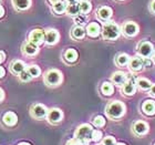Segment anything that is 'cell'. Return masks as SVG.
<instances>
[{
  "instance_id": "cell-1",
  "label": "cell",
  "mask_w": 155,
  "mask_h": 145,
  "mask_svg": "<svg viewBox=\"0 0 155 145\" xmlns=\"http://www.w3.org/2000/svg\"><path fill=\"white\" fill-rule=\"evenodd\" d=\"M101 35H102L104 40L115 41L121 36V28L115 22H113V21H107L102 27Z\"/></svg>"
},
{
  "instance_id": "cell-2",
  "label": "cell",
  "mask_w": 155,
  "mask_h": 145,
  "mask_svg": "<svg viewBox=\"0 0 155 145\" xmlns=\"http://www.w3.org/2000/svg\"><path fill=\"white\" fill-rule=\"evenodd\" d=\"M105 114L112 120H119L125 114V105L121 101H112L105 107Z\"/></svg>"
},
{
  "instance_id": "cell-3",
  "label": "cell",
  "mask_w": 155,
  "mask_h": 145,
  "mask_svg": "<svg viewBox=\"0 0 155 145\" xmlns=\"http://www.w3.org/2000/svg\"><path fill=\"white\" fill-rule=\"evenodd\" d=\"M92 132H93L92 125L84 123V124H81L80 126H78V129L74 132V137L80 140L81 142L83 143V145H90Z\"/></svg>"
},
{
  "instance_id": "cell-4",
  "label": "cell",
  "mask_w": 155,
  "mask_h": 145,
  "mask_svg": "<svg viewBox=\"0 0 155 145\" xmlns=\"http://www.w3.org/2000/svg\"><path fill=\"white\" fill-rule=\"evenodd\" d=\"M43 80L48 87H58L63 81V74L58 69H51L45 73Z\"/></svg>"
},
{
  "instance_id": "cell-5",
  "label": "cell",
  "mask_w": 155,
  "mask_h": 145,
  "mask_svg": "<svg viewBox=\"0 0 155 145\" xmlns=\"http://www.w3.org/2000/svg\"><path fill=\"white\" fill-rule=\"evenodd\" d=\"M48 112H49L48 107L41 103L33 104L32 107H31V109H30V114H31V116H32L33 119L36 120L45 119L47 115H48Z\"/></svg>"
},
{
  "instance_id": "cell-6",
  "label": "cell",
  "mask_w": 155,
  "mask_h": 145,
  "mask_svg": "<svg viewBox=\"0 0 155 145\" xmlns=\"http://www.w3.org/2000/svg\"><path fill=\"white\" fill-rule=\"evenodd\" d=\"M121 31H122L123 35L125 37H127V38H133V37H135L139 35L140 29H139V26H137L134 21H126L122 26Z\"/></svg>"
},
{
  "instance_id": "cell-7",
  "label": "cell",
  "mask_w": 155,
  "mask_h": 145,
  "mask_svg": "<svg viewBox=\"0 0 155 145\" xmlns=\"http://www.w3.org/2000/svg\"><path fill=\"white\" fill-rule=\"evenodd\" d=\"M137 53L143 59L151 58L154 53V47L150 41H142L137 48Z\"/></svg>"
},
{
  "instance_id": "cell-8",
  "label": "cell",
  "mask_w": 155,
  "mask_h": 145,
  "mask_svg": "<svg viewBox=\"0 0 155 145\" xmlns=\"http://www.w3.org/2000/svg\"><path fill=\"white\" fill-rule=\"evenodd\" d=\"M28 41L36 45H41L45 42V30L42 29H33L30 31Z\"/></svg>"
},
{
  "instance_id": "cell-9",
  "label": "cell",
  "mask_w": 155,
  "mask_h": 145,
  "mask_svg": "<svg viewBox=\"0 0 155 145\" xmlns=\"http://www.w3.org/2000/svg\"><path fill=\"white\" fill-rule=\"evenodd\" d=\"M47 120L50 124H58L63 120V112L58 107L50 109L47 115Z\"/></svg>"
},
{
  "instance_id": "cell-10",
  "label": "cell",
  "mask_w": 155,
  "mask_h": 145,
  "mask_svg": "<svg viewBox=\"0 0 155 145\" xmlns=\"http://www.w3.org/2000/svg\"><path fill=\"white\" fill-rule=\"evenodd\" d=\"M60 33L55 29H48L45 31V42L48 45H54L59 42Z\"/></svg>"
},
{
  "instance_id": "cell-11",
  "label": "cell",
  "mask_w": 155,
  "mask_h": 145,
  "mask_svg": "<svg viewBox=\"0 0 155 145\" xmlns=\"http://www.w3.org/2000/svg\"><path fill=\"white\" fill-rule=\"evenodd\" d=\"M112 16H113V10L107 6L100 7L97 11V17L99 18V20H101V21H105V22H107V21H110Z\"/></svg>"
},
{
  "instance_id": "cell-12",
  "label": "cell",
  "mask_w": 155,
  "mask_h": 145,
  "mask_svg": "<svg viewBox=\"0 0 155 145\" xmlns=\"http://www.w3.org/2000/svg\"><path fill=\"white\" fill-rule=\"evenodd\" d=\"M22 53L27 57H35L39 53V47L36 44H33L31 42L26 41L21 47Z\"/></svg>"
},
{
  "instance_id": "cell-13",
  "label": "cell",
  "mask_w": 155,
  "mask_h": 145,
  "mask_svg": "<svg viewBox=\"0 0 155 145\" xmlns=\"http://www.w3.org/2000/svg\"><path fill=\"white\" fill-rule=\"evenodd\" d=\"M133 132L135 133L136 135L143 136L147 134L149 132V124L144 121H136L134 124H133Z\"/></svg>"
},
{
  "instance_id": "cell-14",
  "label": "cell",
  "mask_w": 155,
  "mask_h": 145,
  "mask_svg": "<svg viewBox=\"0 0 155 145\" xmlns=\"http://www.w3.org/2000/svg\"><path fill=\"white\" fill-rule=\"evenodd\" d=\"M2 123L8 127H12V126L17 125V123H18V116L12 111L6 112L2 116Z\"/></svg>"
},
{
  "instance_id": "cell-15",
  "label": "cell",
  "mask_w": 155,
  "mask_h": 145,
  "mask_svg": "<svg viewBox=\"0 0 155 145\" xmlns=\"http://www.w3.org/2000/svg\"><path fill=\"white\" fill-rule=\"evenodd\" d=\"M85 31H87V35L90 38H97L101 35L102 28L97 22H90L85 28Z\"/></svg>"
},
{
  "instance_id": "cell-16",
  "label": "cell",
  "mask_w": 155,
  "mask_h": 145,
  "mask_svg": "<svg viewBox=\"0 0 155 145\" xmlns=\"http://www.w3.org/2000/svg\"><path fill=\"white\" fill-rule=\"evenodd\" d=\"M25 70H27V65L22 60H13L10 64V71L16 75H20Z\"/></svg>"
},
{
  "instance_id": "cell-17",
  "label": "cell",
  "mask_w": 155,
  "mask_h": 145,
  "mask_svg": "<svg viewBox=\"0 0 155 145\" xmlns=\"http://www.w3.org/2000/svg\"><path fill=\"white\" fill-rule=\"evenodd\" d=\"M111 81L114 85H117V87H123V84L127 81V77H126V73H124L123 71H116L112 74L111 77Z\"/></svg>"
},
{
  "instance_id": "cell-18",
  "label": "cell",
  "mask_w": 155,
  "mask_h": 145,
  "mask_svg": "<svg viewBox=\"0 0 155 145\" xmlns=\"http://www.w3.org/2000/svg\"><path fill=\"white\" fill-rule=\"evenodd\" d=\"M122 92L126 97H132L136 92V82L132 80H127L125 83L123 84Z\"/></svg>"
},
{
  "instance_id": "cell-19",
  "label": "cell",
  "mask_w": 155,
  "mask_h": 145,
  "mask_svg": "<svg viewBox=\"0 0 155 145\" xmlns=\"http://www.w3.org/2000/svg\"><path fill=\"white\" fill-rule=\"evenodd\" d=\"M129 69L134 73L141 71L143 69V58H140V57L131 58V60L129 62Z\"/></svg>"
},
{
  "instance_id": "cell-20",
  "label": "cell",
  "mask_w": 155,
  "mask_h": 145,
  "mask_svg": "<svg viewBox=\"0 0 155 145\" xmlns=\"http://www.w3.org/2000/svg\"><path fill=\"white\" fill-rule=\"evenodd\" d=\"M78 58H79V53L73 48L67 49L64 51V53H63V59H64V61L67 63H69V64H72V63L77 62Z\"/></svg>"
},
{
  "instance_id": "cell-21",
  "label": "cell",
  "mask_w": 155,
  "mask_h": 145,
  "mask_svg": "<svg viewBox=\"0 0 155 145\" xmlns=\"http://www.w3.org/2000/svg\"><path fill=\"white\" fill-rule=\"evenodd\" d=\"M143 113L147 116H153L155 114V101L146 100L142 104Z\"/></svg>"
},
{
  "instance_id": "cell-22",
  "label": "cell",
  "mask_w": 155,
  "mask_h": 145,
  "mask_svg": "<svg viewBox=\"0 0 155 145\" xmlns=\"http://www.w3.org/2000/svg\"><path fill=\"white\" fill-rule=\"evenodd\" d=\"M15 9L18 11H26L31 7L32 0H11Z\"/></svg>"
},
{
  "instance_id": "cell-23",
  "label": "cell",
  "mask_w": 155,
  "mask_h": 145,
  "mask_svg": "<svg viewBox=\"0 0 155 145\" xmlns=\"http://www.w3.org/2000/svg\"><path fill=\"white\" fill-rule=\"evenodd\" d=\"M70 35H71V38L75 39V40H82L87 35V31L82 26H74L71 29Z\"/></svg>"
},
{
  "instance_id": "cell-24",
  "label": "cell",
  "mask_w": 155,
  "mask_h": 145,
  "mask_svg": "<svg viewBox=\"0 0 155 145\" xmlns=\"http://www.w3.org/2000/svg\"><path fill=\"white\" fill-rule=\"evenodd\" d=\"M101 93L103 94L104 97H111L114 93V84L112 82H103L101 85Z\"/></svg>"
},
{
  "instance_id": "cell-25",
  "label": "cell",
  "mask_w": 155,
  "mask_h": 145,
  "mask_svg": "<svg viewBox=\"0 0 155 145\" xmlns=\"http://www.w3.org/2000/svg\"><path fill=\"white\" fill-rule=\"evenodd\" d=\"M131 60V57L126 53H120V54L116 55L115 58V64L119 65V67H125V65H129V62Z\"/></svg>"
},
{
  "instance_id": "cell-26",
  "label": "cell",
  "mask_w": 155,
  "mask_h": 145,
  "mask_svg": "<svg viewBox=\"0 0 155 145\" xmlns=\"http://www.w3.org/2000/svg\"><path fill=\"white\" fill-rule=\"evenodd\" d=\"M79 7H80V13L82 15H87L92 10V3L89 0H80Z\"/></svg>"
},
{
  "instance_id": "cell-27",
  "label": "cell",
  "mask_w": 155,
  "mask_h": 145,
  "mask_svg": "<svg viewBox=\"0 0 155 145\" xmlns=\"http://www.w3.org/2000/svg\"><path fill=\"white\" fill-rule=\"evenodd\" d=\"M136 85L142 91H149L152 87V83H151V81L145 79V77H140L136 80Z\"/></svg>"
},
{
  "instance_id": "cell-28",
  "label": "cell",
  "mask_w": 155,
  "mask_h": 145,
  "mask_svg": "<svg viewBox=\"0 0 155 145\" xmlns=\"http://www.w3.org/2000/svg\"><path fill=\"white\" fill-rule=\"evenodd\" d=\"M67 7H68V5L65 1H60V2L55 3L54 6H52V10L55 15H62L67 11Z\"/></svg>"
},
{
  "instance_id": "cell-29",
  "label": "cell",
  "mask_w": 155,
  "mask_h": 145,
  "mask_svg": "<svg viewBox=\"0 0 155 145\" xmlns=\"http://www.w3.org/2000/svg\"><path fill=\"white\" fill-rule=\"evenodd\" d=\"M65 12L68 13L69 16H71L74 18L75 16L80 15V7H79V3H72V5H68L67 7V11Z\"/></svg>"
},
{
  "instance_id": "cell-30",
  "label": "cell",
  "mask_w": 155,
  "mask_h": 145,
  "mask_svg": "<svg viewBox=\"0 0 155 145\" xmlns=\"http://www.w3.org/2000/svg\"><path fill=\"white\" fill-rule=\"evenodd\" d=\"M27 71L29 72L30 75L32 77V79H35V77H39L40 75H41V69H40V67L37 65V64L29 65V67L27 68Z\"/></svg>"
},
{
  "instance_id": "cell-31",
  "label": "cell",
  "mask_w": 155,
  "mask_h": 145,
  "mask_svg": "<svg viewBox=\"0 0 155 145\" xmlns=\"http://www.w3.org/2000/svg\"><path fill=\"white\" fill-rule=\"evenodd\" d=\"M92 123H93V125L95 126V127L102 129V127L105 125V119H104V116H102V115H97L93 119Z\"/></svg>"
},
{
  "instance_id": "cell-32",
  "label": "cell",
  "mask_w": 155,
  "mask_h": 145,
  "mask_svg": "<svg viewBox=\"0 0 155 145\" xmlns=\"http://www.w3.org/2000/svg\"><path fill=\"white\" fill-rule=\"evenodd\" d=\"M103 139V133L101 130H93V132H92V135H91V141L92 142H100L101 140Z\"/></svg>"
},
{
  "instance_id": "cell-33",
  "label": "cell",
  "mask_w": 155,
  "mask_h": 145,
  "mask_svg": "<svg viewBox=\"0 0 155 145\" xmlns=\"http://www.w3.org/2000/svg\"><path fill=\"white\" fill-rule=\"evenodd\" d=\"M87 21V15H82V13H80V15H78V16L74 17V22L77 23V26H83Z\"/></svg>"
},
{
  "instance_id": "cell-34",
  "label": "cell",
  "mask_w": 155,
  "mask_h": 145,
  "mask_svg": "<svg viewBox=\"0 0 155 145\" xmlns=\"http://www.w3.org/2000/svg\"><path fill=\"white\" fill-rule=\"evenodd\" d=\"M115 144H116L115 137L112 135L105 136V137L102 140V145H115Z\"/></svg>"
},
{
  "instance_id": "cell-35",
  "label": "cell",
  "mask_w": 155,
  "mask_h": 145,
  "mask_svg": "<svg viewBox=\"0 0 155 145\" xmlns=\"http://www.w3.org/2000/svg\"><path fill=\"white\" fill-rule=\"evenodd\" d=\"M19 79L21 82H29V81L32 80V77L30 75V73L27 71V70H25V71L19 75Z\"/></svg>"
},
{
  "instance_id": "cell-36",
  "label": "cell",
  "mask_w": 155,
  "mask_h": 145,
  "mask_svg": "<svg viewBox=\"0 0 155 145\" xmlns=\"http://www.w3.org/2000/svg\"><path fill=\"white\" fill-rule=\"evenodd\" d=\"M65 145H83V143L81 142L79 139H77V137H73V139L69 140L68 142L65 143Z\"/></svg>"
},
{
  "instance_id": "cell-37",
  "label": "cell",
  "mask_w": 155,
  "mask_h": 145,
  "mask_svg": "<svg viewBox=\"0 0 155 145\" xmlns=\"http://www.w3.org/2000/svg\"><path fill=\"white\" fill-rule=\"evenodd\" d=\"M152 65H153V61L150 58L143 59V67H145V68H151Z\"/></svg>"
},
{
  "instance_id": "cell-38",
  "label": "cell",
  "mask_w": 155,
  "mask_h": 145,
  "mask_svg": "<svg viewBox=\"0 0 155 145\" xmlns=\"http://www.w3.org/2000/svg\"><path fill=\"white\" fill-rule=\"evenodd\" d=\"M150 11L155 15V0H152L151 3H150Z\"/></svg>"
},
{
  "instance_id": "cell-39",
  "label": "cell",
  "mask_w": 155,
  "mask_h": 145,
  "mask_svg": "<svg viewBox=\"0 0 155 145\" xmlns=\"http://www.w3.org/2000/svg\"><path fill=\"white\" fill-rule=\"evenodd\" d=\"M5 75H6V69L0 65V80H1V79H3V77H5Z\"/></svg>"
},
{
  "instance_id": "cell-40",
  "label": "cell",
  "mask_w": 155,
  "mask_h": 145,
  "mask_svg": "<svg viewBox=\"0 0 155 145\" xmlns=\"http://www.w3.org/2000/svg\"><path fill=\"white\" fill-rule=\"evenodd\" d=\"M5 60H6V53L0 50V64H1Z\"/></svg>"
},
{
  "instance_id": "cell-41",
  "label": "cell",
  "mask_w": 155,
  "mask_h": 145,
  "mask_svg": "<svg viewBox=\"0 0 155 145\" xmlns=\"http://www.w3.org/2000/svg\"><path fill=\"white\" fill-rule=\"evenodd\" d=\"M5 13H6V11H5V8L0 5V19H2L3 17H5Z\"/></svg>"
},
{
  "instance_id": "cell-42",
  "label": "cell",
  "mask_w": 155,
  "mask_h": 145,
  "mask_svg": "<svg viewBox=\"0 0 155 145\" xmlns=\"http://www.w3.org/2000/svg\"><path fill=\"white\" fill-rule=\"evenodd\" d=\"M3 100H5V91L0 87V103H1Z\"/></svg>"
},
{
  "instance_id": "cell-43",
  "label": "cell",
  "mask_w": 155,
  "mask_h": 145,
  "mask_svg": "<svg viewBox=\"0 0 155 145\" xmlns=\"http://www.w3.org/2000/svg\"><path fill=\"white\" fill-rule=\"evenodd\" d=\"M150 92H151V95L155 97V83L152 84V87H151V89H150Z\"/></svg>"
},
{
  "instance_id": "cell-44",
  "label": "cell",
  "mask_w": 155,
  "mask_h": 145,
  "mask_svg": "<svg viewBox=\"0 0 155 145\" xmlns=\"http://www.w3.org/2000/svg\"><path fill=\"white\" fill-rule=\"evenodd\" d=\"M67 5H72V3H79L80 0H64Z\"/></svg>"
},
{
  "instance_id": "cell-45",
  "label": "cell",
  "mask_w": 155,
  "mask_h": 145,
  "mask_svg": "<svg viewBox=\"0 0 155 145\" xmlns=\"http://www.w3.org/2000/svg\"><path fill=\"white\" fill-rule=\"evenodd\" d=\"M60 1H62V0H48V2L51 5V6H54L55 3L60 2Z\"/></svg>"
},
{
  "instance_id": "cell-46",
  "label": "cell",
  "mask_w": 155,
  "mask_h": 145,
  "mask_svg": "<svg viewBox=\"0 0 155 145\" xmlns=\"http://www.w3.org/2000/svg\"><path fill=\"white\" fill-rule=\"evenodd\" d=\"M18 145H31L30 143H27V142H21V143H19Z\"/></svg>"
},
{
  "instance_id": "cell-47",
  "label": "cell",
  "mask_w": 155,
  "mask_h": 145,
  "mask_svg": "<svg viewBox=\"0 0 155 145\" xmlns=\"http://www.w3.org/2000/svg\"><path fill=\"white\" fill-rule=\"evenodd\" d=\"M115 145H125V144H124V143H116Z\"/></svg>"
},
{
  "instance_id": "cell-48",
  "label": "cell",
  "mask_w": 155,
  "mask_h": 145,
  "mask_svg": "<svg viewBox=\"0 0 155 145\" xmlns=\"http://www.w3.org/2000/svg\"><path fill=\"white\" fill-rule=\"evenodd\" d=\"M117 1H124V0H117Z\"/></svg>"
},
{
  "instance_id": "cell-49",
  "label": "cell",
  "mask_w": 155,
  "mask_h": 145,
  "mask_svg": "<svg viewBox=\"0 0 155 145\" xmlns=\"http://www.w3.org/2000/svg\"><path fill=\"white\" fill-rule=\"evenodd\" d=\"M1 1H2V0H0V5H1Z\"/></svg>"
},
{
  "instance_id": "cell-50",
  "label": "cell",
  "mask_w": 155,
  "mask_h": 145,
  "mask_svg": "<svg viewBox=\"0 0 155 145\" xmlns=\"http://www.w3.org/2000/svg\"><path fill=\"white\" fill-rule=\"evenodd\" d=\"M154 60H155V53H154Z\"/></svg>"
},
{
  "instance_id": "cell-51",
  "label": "cell",
  "mask_w": 155,
  "mask_h": 145,
  "mask_svg": "<svg viewBox=\"0 0 155 145\" xmlns=\"http://www.w3.org/2000/svg\"><path fill=\"white\" fill-rule=\"evenodd\" d=\"M154 145H155V144H154Z\"/></svg>"
}]
</instances>
